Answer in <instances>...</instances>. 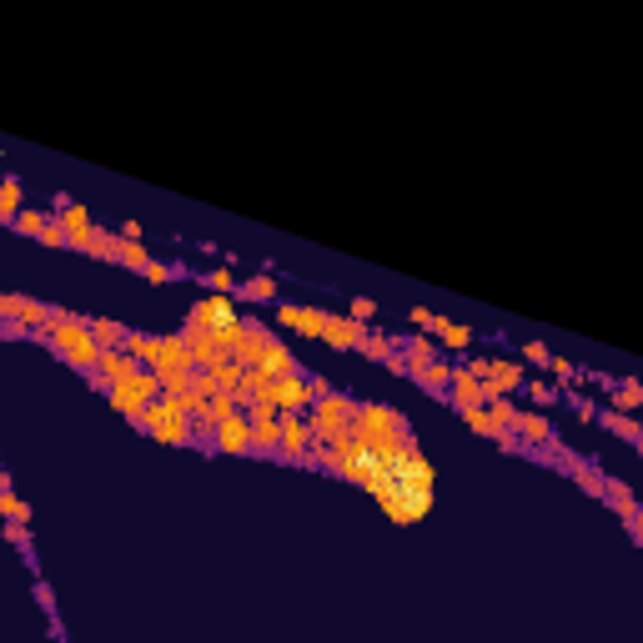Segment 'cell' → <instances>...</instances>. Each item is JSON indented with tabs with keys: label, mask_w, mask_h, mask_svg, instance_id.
Here are the masks:
<instances>
[{
	"label": "cell",
	"mask_w": 643,
	"mask_h": 643,
	"mask_svg": "<svg viewBox=\"0 0 643 643\" xmlns=\"http://www.w3.org/2000/svg\"><path fill=\"white\" fill-rule=\"evenodd\" d=\"M20 206H26V187H20L16 176H0V226H11Z\"/></svg>",
	"instance_id": "20"
},
{
	"label": "cell",
	"mask_w": 643,
	"mask_h": 643,
	"mask_svg": "<svg viewBox=\"0 0 643 643\" xmlns=\"http://www.w3.org/2000/svg\"><path fill=\"white\" fill-rule=\"evenodd\" d=\"M116 262H121V267H131V272H142L146 262H151V247H146L142 236H136V241H131V236H121V251H116Z\"/></svg>",
	"instance_id": "28"
},
{
	"label": "cell",
	"mask_w": 643,
	"mask_h": 643,
	"mask_svg": "<svg viewBox=\"0 0 643 643\" xmlns=\"http://www.w3.org/2000/svg\"><path fill=\"white\" fill-rule=\"evenodd\" d=\"M136 367H142V362L131 357L126 347H101V357H96V367L86 372V382H91L96 393H106L111 382H126V377L136 372Z\"/></svg>",
	"instance_id": "9"
},
{
	"label": "cell",
	"mask_w": 643,
	"mask_h": 643,
	"mask_svg": "<svg viewBox=\"0 0 643 643\" xmlns=\"http://www.w3.org/2000/svg\"><path fill=\"white\" fill-rule=\"evenodd\" d=\"M41 342L56 352V357L71 367V372H91L96 357H101V347H96L91 327H86V317L71 312V307H50V332H41Z\"/></svg>",
	"instance_id": "2"
},
{
	"label": "cell",
	"mask_w": 643,
	"mask_h": 643,
	"mask_svg": "<svg viewBox=\"0 0 643 643\" xmlns=\"http://www.w3.org/2000/svg\"><path fill=\"white\" fill-rule=\"evenodd\" d=\"M20 322L31 327V337H41V332H50V302H35V297H20Z\"/></svg>",
	"instance_id": "23"
},
{
	"label": "cell",
	"mask_w": 643,
	"mask_h": 643,
	"mask_svg": "<svg viewBox=\"0 0 643 643\" xmlns=\"http://www.w3.org/2000/svg\"><path fill=\"white\" fill-rule=\"evenodd\" d=\"M50 217H56V211H41V206H31V202H26V206L16 211V221H11V226H16L20 236H41V226H46Z\"/></svg>",
	"instance_id": "27"
},
{
	"label": "cell",
	"mask_w": 643,
	"mask_h": 643,
	"mask_svg": "<svg viewBox=\"0 0 643 643\" xmlns=\"http://www.w3.org/2000/svg\"><path fill=\"white\" fill-rule=\"evenodd\" d=\"M35 241H41V247H65V232H61V221L50 217L46 226H41V236H35Z\"/></svg>",
	"instance_id": "41"
},
{
	"label": "cell",
	"mask_w": 643,
	"mask_h": 643,
	"mask_svg": "<svg viewBox=\"0 0 643 643\" xmlns=\"http://www.w3.org/2000/svg\"><path fill=\"white\" fill-rule=\"evenodd\" d=\"M603 502H609V508H624V502H633V487H628L624 478H613V472H609V487H603Z\"/></svg>",
	"instance_id": "37"
},
{
	"label": "cell",
	"mask_w": 643,
	"mask_h": 643,
	"mask_svg": "<svg viewBox=\"0 0 643 643\" xmlns=\"http://www.w3.org/2000/svg\"><path fill=\"white\" fill-rule=\"evenodd\" d=\"M548 372H553V382H558V387H563V382H578V367H573L568 357H548Z\"/></svg>",
	"instance_id": "38"
},
{
	"label": "cell",
	"mask_w": 643,
	"mask_h": 643,
	"mask_svg": "<svg viewBox=\"0 0 643 643\" xmlns=\"http://www.w3.org/2000/svg\"><path fill=\"white\" fill-rule=\"evenodd\" d=\"M20 312V297L16 292H0V317H16Z\"/></svg>",
	"instance_id": "46"
},
{
	"label": "cell",
	"mask_w": 643,
	"mask_h": 643,
	"mask_svg": "<svg viewBox=\"0 0 643 643\" xmlns=\"http://www.w3.org/2000/svg\"><path fill=\"white\" fill-rule=\"evenodd\" d=\"M432 337H438V347H453V352L472 347V327H463L453 317H438V322H432Z\"/></svg>",
	"instance_id": "19"
},
{
	"label": "cell",
	"mask_w": 643,
	"mask_h": 643,
	"mask_svg": "<svg viewBox=\"0 0 643 643\" xmlns=\"http://www.w3.org/2000/svg\"><path fill=\"white\" fill-rule=\"evenodd\" d=\"M609 408L613 412H639L643 408V382H633V377H628V382H613L609 387Z\"/></svg>",
	"instance_id": "21"
},
{
	"label": "cell",
	"mask_w": 643,
	"mask_h": 643,
	"mask_svg": "<svg viewBox=\"0 0 643 643\" xmlns=\"http://www.w3.org/2000/svg\"><path fill=\"white\" fill-rule=\"evenodd\" d=\"M106 397H111V408H116L126 423L136 427V423H142V412H146V402H151V397H161V377L151 372V367H136L126 382H111Z\"/></svg>",
	"instance_id": "4"
},
{
	"label": "cell",
	"mask_w": 643,
	"mask_h": 643,
	"mask_svg": "<svg viewBox=\"0 0 643 643\" xmlns=\"http://www.w3.org/2000/svg\"><path fill=\"white\" fill-rule=\"evenodd\" d=\"M408 382H417V387H423V393H432V397H442L448 393V382H453V367H448V362H427V367H417V372L408 377Z\"/></svg>",
	"instance_id": "17"
},
{
	"label": "cell",
	"mask_w": 643,
	"mask_h": 643,
	"mask_svg": "<svg viewBox=\"0 0 643 643\" xmlns=\"http://www.w3.org/2000/svg\"><path fill=\"white\" fill-rule=\"evenodd\" d=\"M206 448H211V453H226V457H247V453H251V427H247V412L236 408L232 417H221V423L211 427V438H206Z\"/></svg>",
	"instance_id": "8"
},
{
	"label": "cell",
	"mask_w": 643,
	"mask_h": 643,
	"mask_svg": "<svg viewBox=\"0 0 643 643\" xmlns=\"http://www.w3.org/2000/svg\"><path fill=\"white\" fill-rule=\"evenodd\" d=\"M397 347V337H387V332H367L357 342V352H362V362H387V352Z\"/></svg>",
	"instance_id": "26"
},
{
	"label": "cell",
	"mask_w": 643,
	"mask_h": 643,
	"mask_svg": "<svg viewBox=\"0 0 643 643\" xmlns=\"http://www.w3.org/2000/svg\"><path fill=\"white\" fill-rule=\"evenodd\" d=\"M236 292H241V302H277V277L272 272H256L247 282H236Z\"/></svg>",
	"instance_id": "22"
},
{
	"label": "cell",
	"mask_w": 643,
	"mask_h": 643,
	"mask_svg": "<svg viewBox=\"0 0 643 643\" xmlns=\"http://www.w3.org/2000/svg\"><path fill=\"white\" fill-rule=\"evenodd\" d=\"M362 337H367V322H357L352 312H327V327H322V337H317V342L337 347V352H357Z\"/></svg>",
	"instance_id": "11"
},
{
	"label": "cell",
	"mask_w": 643,
	"mask_h": 643,
	"mask_svg": "<svg viewBox=\"0 0 643 643\" xmlns=\"http://www.w3.org/2000/svg\"><path fill=\"white\" fill-rule=\"evenodd\" d=\"M0 538H5V543H16V548H31V523L0 518Z\"/></svg>",
	"instance_id": "35"
},
{
	"label": "cell",
	"mask_w": 643,
	"mask_h": 643,
	"mask_svg": "<svg viewBox=\"0 0 643 643\" xmlns=\"http://www.w3.org/2000/svg\"><path fill=\"white\" fill-rule=\"evenodd\" d=\"M322 327H327V312H322V307H302L292 332H302V337H322Z\"/></svg>",
	"instance_id": "30"
},
{
	"label": "cell",
	"mask_w": 643,
	"mask_h": 643,
	"mask_svg": "<svg viewBox=\"0 0 643 643\" xmlns=\"http://www.w3.org/2000/svg\"><path fill=\"white\" fill-rule=\"evenodd\" d=\"M251 367H256V372H267V377H287V372H302V362L292 357V347H287L282 337H277V332H272V342L262 347V357L251 362Z\"/></svg>",
	"instance_id": "13"
},
{
	"label": "cell",
	"mask_w": 643,
	"mask_h": 643,
	"mask_svg": "<svg viewBox=\"0 0 643 643\" xmlns=\"http://www.w3.org/2000/svg\"><path fill=\"white\" fill-rule=\"evenodd\" d=\"M483 382L493 387V393H518L523 382H528V367L523 362H502V357H487V372Z\"/></svg>",
	"instance_id": "14"
},
{
	"label": "cell",
	"mask_w": 643,
	"mask_h": 643,
	"mask_svg": "<svg viewBox=\"0 0 643 643\" xmlns=\"http://www.w3.org/2000/svg\"><path fill=\"white\" fill-rule=\"evenodd\" d=\"M523 393L533 397L538 408H553V402L563 397V387H558V382H523Z\"/></svg>",
	"instance_id": "34"
},
{
	"label": "cell",
	"mask_w": 643,
	"mask_h": 643,
	"mask_svg": "<svg viewBox=\"0 0 643 643\" xmlns=\"http://www.w3.org/2000/svg\"><path fill=\"white\" fill-rule=\"evenodd\" d=\"M121 347L146 367V362H151V352H157V337H151V332H126V342H121Z\"/></svg>",
	"instance_id": "29"
},
{
	"label": "cell",
	"mask_w": 643,
	"mask_h": 643,
	"mask_svg": "<svg viewBox=\"0 0 643 643\" xmlns=\"http://www.w3.org/2000/svg\"><path fill=\"white\" fill-rule=\"evenodd\" d=\"M136 427L151 432L157 442H166V448H196V423H191V412H181L166 393L146 402V412H142V423Z\"/></svg>",
	"instance_id": "3"
},
{
	"label": "cell",
	"mask_w": 643,
	"mask_h": 643,
	"mask_svg": "<svg viewBox=\"0 0 643 643\" xmlns=\"http://www.w3.org/2000/svg\"><path fill=\"white\" fill-rule=\"evenodd\" d=\"M196 282L206 287V292H236V277L226 267H211V272H196Z\"/></svg>",
	"instance_id": "33"
},
{
	"label": "cell",
	"mask_w": 643,
	"mask_h": 643,
	"mask_svg": "<svg viewBox=\"0 0 643 643\" xmlns=\"http://www.w3.org/2000/svg\"><path fill=\"white\" fill-rule=\"evenodd\" d=\"M312 468L337 472L362 493H372L397 528L423 523L438 502V468L427 463L412 438V423L393 402H357L347 432H337L332 442H312Z\"/></svg>",
	"instance_id": "1"
},
{
	"label": "cell",
	"mask_w": 643,
	"mask_h": 643,
	"mask_svg": "<svg viewBox=\"0 0 643 643\" xmlns=\"http://www.w3.org/2000/svg\"><path fill=\"white\" fill-rule=\"evenodd\" d=\"M548 357L553 352L543 342H523V367H548Z\"/></svg>",
	"instance_id": "40"
},
{
	"label": "cell",
	"mask_w": 643,
	"mask_h": 643,
	"mask_svg": "<svg viewBox=\"0 0 643 643\" xmlns=\"http://www.w3.org/2000/svg\"><path fill=\"white\" fill-rule=\"evenodd\" d=\"M56 221H61V232H65V247L71 251H86V236H91V211L80 202H71V196H56Z\"/></svg>",
	"instance_id": "10"
},
{
	"label": "cell",
	"mask_w": 643,
	"mask_h": 643,
	"mask_svg": "<svg viewBox=\"0 0 643 643\" xmlns=\"http://www.w3.org/2000/svg\"><path fill=\"white\" fill-rule=\"evenodd\" d=\"M272 463H292V468H312V427L307 412H282V442Z\"/></svg>",
	"instance_id": "6"
},
{
	"label": "cell",
	"mask_w": 643,
	"mask_h": 643,
	"mask_svg": "<svg viewBox=\"0 0 643 643\" xmlns=\"http://www.w3.org/2000/svg\"><path fill=\"white\" fill-rule=\"evenodd\" d=\"M568 478H573V483H578L588 498H603V487H609V472L598 468V463H578V468L568 472Z\"/></svg>",
	"instance_id": "24"
},
{
	"label": "cell",
	"mask_w": 643,
	"mask_h": 643,
	"mask_svg": "<svg viewBox=\"0 0 643 643\" xmlns=\"http://www.w3.org/2000/svg\"><path fill=\"white\" fill-rule=\"evenodd\" d=\"M352 412H357V397L347 393H322L312 397V408H307V427H312V442H332L337 432H347L352 427Z\"/></svg>",
	"instance_id": "5"
},
{
	"label": "cell",
	"mask_w": 643,
	"mask_h": 643,
	"mask_svg": "<svg viewBox=\"0 0 643 643\" xmlns=\"http://www.w3.org/2000/svg\"><path fill=\"white\" fill-rule=\"evenodd\" d=\"M0 337H31V327L20 317H0Z\"/></svg>",
	"instance_id": "44"
},
{
	"label": "cell",
	"mask_w": 643,
	"mask_h": 643,
	"mask_svg": "<svg viewBox=\"0 0 643 643\" xmlns=\"http://www.w3.org/2000/svg\"><path fill=\"white\" fill-rule=\"evenodd\" d=\"M347 312L357 317V322H372V317H377V302L372 297H352V302H347Z\"/></svg>",
	"instance_id": "42"
},
{
	"label": "cell",
	"mask_w": 643,
	"mask_h": 643,
	"mask_svg": "<svg viewBox=\"0 0 643 643\" xmlns=\"http://www.w3.org/2000/svg\"><path fill=\"white\" fill-rule=\"evenodd\" d=\"M116 251H121V236L106 232V226H91V236H86V251H80V256H96V262H116Z\"/></svg>",
	"instance_id": "18"
},
{
	"label": "cell",
	"mask_w": 643,
	"mask_h": 643,
	"mask_svg": "<svg viewBox=\"0 0 643 643\" xmlns=\"http://www.w3.org/2000/svg\"><path fill=\"white\" fill-rule=\"evenodd\" d=\"M272 342V327H262V322H247V317H241V342H236V352L232 357L241 362V367H251V362L262 357V347Z\"/></svg>",
	"instance_id": "16"
},
{
	"label": "cell",
	"mask_w": 643,
	"mask_h": 643,
	"mask_svg": "<svg viewBox=\"0 0 643 643\" xmlns=\"http://www.w3.org/2000/svg\"><path fill=\"white\" fill-rule=\"evenodd\" d=\"M251 427V453L256 457H277V442H282V412L272 402H241Z\"/></svg>",
	"instance_id": "7"
},
{
	"label": "cell",
	"mask_w": 643,
	"mask_h": 643,
	"mask_svg": "<svg viewBox=\"0 0 643 643\" xmlns=\"http://www.w3.org/2000/svg\"><path fill=\"white\" fill-rule=\"evenodd\" d=\"M297 312H302V307H297V302H277V322H282V327H287V332H292V327H297Z\"/></svg>",
	"instance_id": "45"
},
{
	"label": "cell",
	"mask_w": 643,
	"mask_h": 643,
	"mask_svg": "<svg viewBox=\"0 0 643 643\" xmlns=\"http://www.w3.org/2000/svg\"><path fill=\"white\" fill-rule=\"evenodd\" d=\"M613 513L624 518L628 538H633V543H643V508H639V498H633V502H624V508H613Z\"/></svg>",
	"instance_id": "32"
},
{
	"label": "cell",
	"mask_w": 643,
	"mask_h": 643,
	"mask_svg": "<svg viewBox=\"0 0 643 643\" xmlns=\"http://www.w3.org/2000/svg\"><path fill=\"white\" fill-rule=\"evenodd\" d=\"M86 327H91L96 347H121L126 342V327L116 322V317H86Z\"/></svg>",
	"instance_id": "25"
},
{
	"label": "cell",
	"mask_w": 643,
	"mask_h": 643,
	"mask_svg": "<svg viewBox=\"0 0 643 643\" xmlns=\"http://www.w3.org/2000/svg\"><path fill=\"white\" fill-rule=\"evenodd\" d=\"M563 402H568V408H573V417H583V423H593V397H583V393H568L563 397Z\"/></svg>",
	"instance_id": "39"
},
{
	"label": "cell",
	"mask_w": 643,
	"mask_h": 643,
	"mask_svg": "<svg viewBox=\"0 0 643 643\" xmlns=\"http://www.w3.org/2000/svg\"><path fill=\"white\" fill-rule=\"evenodd\" d=\"M508 427L518 432V442H528V448H538V453H543V448L558 438V432H553V423L543 417V412H523V408L513 412V423H508Z\"/></svg>",
	"instance_id": "12"
},
{
	"label": "cell",
	"mask_w": 643,
	"mask_h": 643,
	"mask_svg": "<svg viewBox=\"0 0 643 643\" xmlns=\"http://www.w3.org/2000/svg\"><path fill=\"white\" fill-rule=\"evenodd\" d=\"M593 423H603V432L624 438L628 448H643V423L633 417V412H613V408H603V412H593Z\"/></svg>",
	"instance_id": "15"
},
{
	"label": "cell",
	"mask_w": 643,
	"mask_h": 643,
	"mask_svg": "<svg viewBox=\"0 0 643 643\" xmlns=\"http://www.w3.org/2000/svg\"><path fill=\"white\" fill-rule=\"evenodd\" d=\"M176 272H181V267H172V262H157V256H151V262L142 267V277H146L151 287H166V282L176 277Z\"/></svg>",
	"instance_id": "36"
},
{
	"label": "cell",
	"mask_w": 643,
	"mask_h": 643,
	"mask_svg": "<svg viewBox=\"0 0 643 643\" xmlns=\"http://www.w3.org/2000/svg\"><path fill=\"white\" fill-rule=\"evenodd\" d=\"M408 322H412V327H417V332H432V322H438V312H427V307H412V312H408Z\"/></svg>",
	"instance_id": "43"
},
{
	"label": "cell",
	"mask_w": 643,
	"mask_h": 643,
	"mask_svg": "<svg viewBox=\"0 0 643 643\" xmlns=\"http://www.w3.org/2000/svg\"><path fill=\"white\" fill-rule=\"evenodd\" d=\"M0 518H16V523H31V502H20L11 487H0Z\"/></svg>",
	"instance_id": "31"
}]
</instances>
